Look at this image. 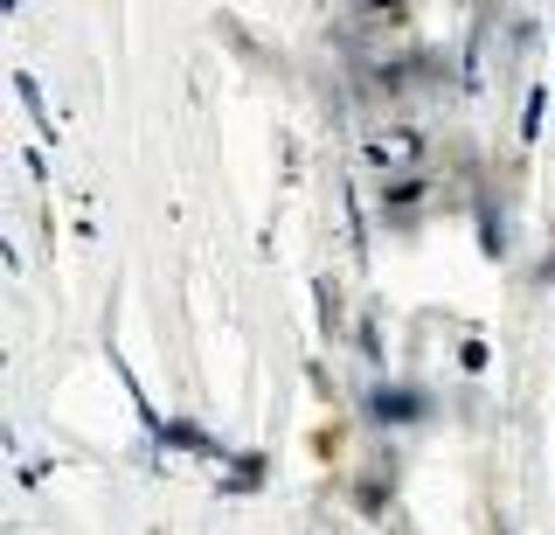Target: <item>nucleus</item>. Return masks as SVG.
<instances>
[{
	"label": "nucleus",
	"mask_w": 555,
	"mask_h": 535,
	"mask_svg": "<svg viewBox=\"0 0 555 535\" xmlns=\"http://www.w3.org/2000/svg\"><path fill=\"white\" fill-rule=\"evenodd\" d=\"M369 410L382 424H410V418H424V396H416V390H375Z\"/></svg>",
	"instance_id": "1"
},
{
	"label": "nucleus",
	"mask_w": 555,
	"mask_h": 535,
	"mask_svg": "<svg viewBox=\"0 0 555 535\" xmlns=\"http://www.w3.org/2000/svg\"><path fill=\"white\" fill-rule=\"evenodd\" d=\"M542 112H548V91H534L528 98V118H520V140H534V132H542Z\"/></svg>",
	"instance_id": "2"
}]
</instances>
